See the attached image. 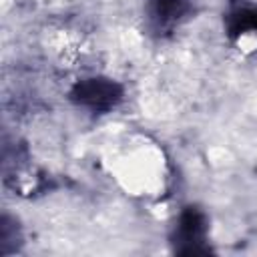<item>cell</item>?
<instances>
[{"label": "cell", "mask_w": 257, "mask_h": 257, "mask_svg": "<svg viewBox=\"0 0 257 257\" xmlns=\"http://www.w3.org/2000/svg\"><path fill=\"white\" fill-rule=\"evenodd\" d=\"M78 94H80V100L90 104V106H110V104H114L116 88L110 82L94 78V80H88V82L80 84Z\"/></svg>", "instance_id": "cell-1"}]
</instances>
